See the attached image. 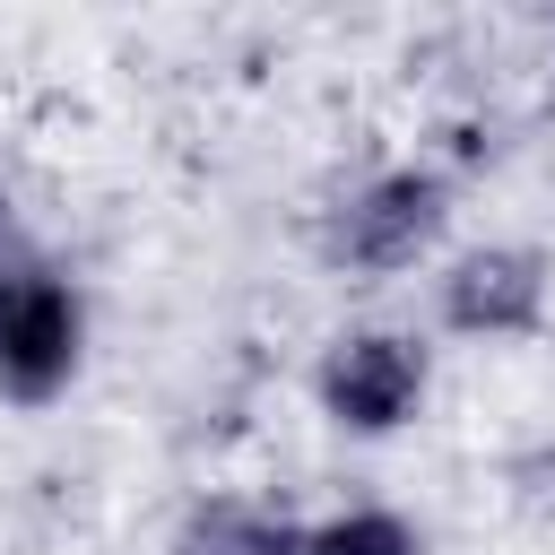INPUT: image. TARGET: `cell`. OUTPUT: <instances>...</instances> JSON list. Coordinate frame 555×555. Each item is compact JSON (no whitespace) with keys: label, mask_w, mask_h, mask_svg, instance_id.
Returning <instances> with one entry per match:
<instances>
[{"label":"cell","mask_w":555,"mask_h":555,"mask_svg":"<svg viewBox=\"0 0 555 555\" xmlns=\"http://www.w3.org/2000/svg\"><path fill=\"white\" fill-rule=\"evenodd\" d=\"M26 260V243H17V208H9V191H0V278Z\"/></svg>","instance_id":"52a82bcc"},{"label":"cell","mask_w":555,"mask_h":555,"mask_svg":"<svg viewBox=\"0 0 555 555\" xmlns=\"http://www.w3.org/2000/svg\"><path fill=\"white\" fill-rule=\"evenodd\" d=\"M434 321H442V338H468V347H520V338H538L555 321V251L520 243V234L460 243L434 269Z\"/></svg>","instance_id":"3957f363"},{"label":"cell","mask_w":555,"mask_h":555,"mask_svg":"<svg viewBox=\"0 0 555 555\" xmlns=\"http://www.w3.org/2000/svg\"><path fill=\"white\" fill-rule=\"evenodd\" d=\"M434 399V347L408 321H347L312 356V416L347 442H390Z\"/></svg>","instance_id":"7a4b0ae2"},{"label":"cell","mask_w":555,"mask_h":555,"mask_svg":"<svg viewBox=\"0 0 555 555\" xmlns=\"http://www.w3.org/2000/svg\"><path fill=\"white\" fill-rule=\"evenodd\" d=\"M451 208H460V182H451L442 156H390V165H364V173L338 182L330 208L312 217L321 269H330V278H356V286L416 278V269L442 251Z\"/></svg>","instance_id":"6da1fadb"},{"label":"cell","mask_w":555,"mask_h":555,"mask_svg":"<svg viewBox=\"0 0 555 555\" xmlns=\"http://www.w3.org/2000/svg\"><path fill=\"white\" fill-rule=\"evenodd\" d=\"M87 373V295L52 260H17L0 278V399L9 408H52Z\"/></svg>","instance_id":"277c9868"},{"label":"cell","mask_w":555,"mask_h":555,"mask_svg":"<svg viewBox=\"0 0 555 555\" xmlns=\"http://www.w3.org/2000/svg\"><path fill=\"white\" fill-rule=\"evenodd\" d=\"M304 555H425V529L399 503H338L304 520Z\"/></svg>","instance_id":"8992f818"},{"label":"cell","mask_w":555,"mask_h":555,"mask_svg":"<svg viewBox=\"0 0 555 555\" xmlns=\"http://www.w3.org/2000/svg\"><path fill=\"white\" fill-rule=\"evenodd\" d=\"M165 555H304V520L278 503V494H251V486H208L182 503Z\"/></svg>","instance_id":"5b68a950"}]
</instances>
